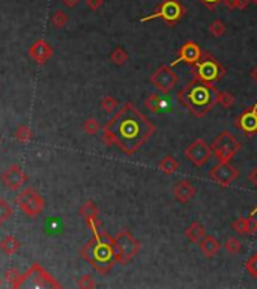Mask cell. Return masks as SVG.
<instances>
[{"mask_svg": "<svg viewBox=\"0 0 257 289\" xmlns=\"http://www.w3.org/2000/svg\"><path fill=\"white\" fill-rule=\"evenodd\" d=\"M199 2H202V5L206 6L209 11H215L217 6H218L223 0H199Z\"/></svg>", "mask_w": 257, "mask_h": 289, "instance_id": "37", "label": "cell"}, {"mask_svg": "<svg viewBox=\"0 0 257 289\" xmlns=\"http://www.w3.org/2000/svg\"><path fill=\"white\" fill-rule=\"evenodd\" d=\"M151 83L161 92V93H169L173 90V87L178 84L179 81V75L175 72V69L172 66L167 65H161L152 75H151Z\"/></svg>", "mask_w": 257, "mask_h": 289, "instance_id": "11", "label": "cell"}, {"mask_svg": "<svg viewBox=\"0 0 257 289\" xmlns=\"http://www.w3.org/2000/svg\"><path fill=\"white\" fill-rule=\"evenodd\" d=\"M185 14H187V8L181 3V0H163L152 14L140 18V21L146 23V21L160 18L166 23V26L175 27L185 17Z\"/></svg>", "mask_w": 257, "mask_h": 289, "instance_id": "5", "label": "cell"}, {"mask_svg": "<svg viewBox=\"0 0 257 289\" xmlns=\"http://www.w3.org/2000/svg\"><path fill=\"white\" fill-rule=\"evenodd\" d=\"M53 54H54L53 47H51L45 39H42V38L36 39V41L30 45V48H29V56H30L36 63H39V65H42V63H45L47 60H50V59L53 57Z\"/></svg>", "mask_w": 257, "mask_h": 289, "instance_id": "17", "label": "cell"}, {"mask_svg": "<svg viewBox=\"0 0 257 289\" xmlns=\"http://www.w3.org/2000/svg\"><path fill=\"white\" fill-rule=\"evenodd\" d=\"M27 280H32V282L27 283L24 288H62V285L51 274H48L39 264H33L23 274L21 288H23V283Z\"/></svg>", "mask_w": 257, "mask_h": 289, "instance_id": "9", "label": "cell"}, {"mask_svg": "<svg viewBox=\"0 0 257 289\" xmlns=\"http://www.w3.org/2000/svg\"><path fill=\"white\" fill-rule=\"evenodd\" d=\"M14 137H15L18 142H21V143H27V142H30V140L33 139V133H32V130H30L29 125L23 124V125H18V127H17V130L14 131Z\"/></svg>", "mask_w": 257, "mask_h": 289, "instance_id": "25", "label": "cell"}, {"mask_svg": "<svg viewBox=\"0 0 257 289\" xmlns=\"http://www.w3.org/2000/svg\"><path fill=\"white\" fill-rule=\"evenodd\" d=\"M224 247H226V252L229 253V255H238L239 252H241V249H242V244H241V241L238 240V238H233V237H230V238H227V241L224 243Z\"/></svg>", "mask_w": 257, "mask_h": 289, "instance_id": "29", "label": "cell"}, {"mask_svg": "<svg viewBox=\"0 0 257 289\" xmlns=\"http://www.w3.org/2000/svg\"><path fill=\"white\" fill-rule=\"evenodd\" d=\"M233 231L238 234V235H254L257 232V220L253 219L251 216L250 217H238L233 225H232Z\"/></svg>", "mask_w": 257, "mask_h": 289, "instance_id": "19", "label": "cell"}, {"mask_svg": "<svg viewBox=\"0 0 257 289\" xmlns=\"http://www.w3.org/2000/svg\"><path fill=\"white\" fill-rule=\"evenodd\" d=\"M81 258L86 259L99 274H107L117 264L114 237L104 231L93 234V238L81 249Z\"/></svg>", "mask_w": 257, "mask_h": 289, "instance_id": "3", "label": "cell"}, {"mask_svg": "<svg viewBox=\"0 0 257 289\" xmlns=\"http://www.w3.org/2000/svg\"><path fill=\"white\" fill-rule=\"evenodd\" d=\"M235 101H236V98L230 92H220V95H218V104L224 109H230L235 104Z\"/></svg>", "mask_w": 257, "mask_h": 289, "instance_id": "34", "label": "cell"}, {"mask_svg": "<svg viewBox=\"0 0 257 289\" xmlns=\"http://www.w3.org/2000/svg\"><path fill=\"white\" fill-rule=\"evenodd\" d=\"M191 74L197 80L215 84L226 75V68L212 53L203 51L199 62L191 65Z\"/></svg>", "mask_w": 257, "mask_h": 289, "instance_id": "4", "label": "cell"}, {"mask_svg": "<svg viewBox=\"0 0 257 289\" xmlns=\"http://www.w3.org/2000/svg\"><path fill=\"white\" fill-rule=\"evenodd\" d=\"M245 268H247V271H248L254 279H257V253H254V255L247 261Z\"/></svg>", "mask_w": 257, "mask_h": 289, "instance_id": "36", "label": "cell"}, {"mask_svg": "<svg viewBox=\"0 0 257 289\" xmlns=\"http://www.w3.org/2000/svg\"><path fill=\"white\" fill-rule=\"evenodd\" d=\"M155 133L154 122L133 103H125L102 130L105 146H116L123 154H136Z\"/></svg>", "mask_w": 257, "mask_h": 289, "instance_id": "1", "label": "cell"}, {"mask_svg": "<svg viewBox=\"0 0 257 289\" xmlns=\"http://www.w3.org/2000/svg\"><path fill=\"white\" fill-rule=\"evenodd\" d=\"M0 142H2V140H0Z\"/></svg>", "mask_w": 257, "mask_h": 289, "instance_id": "47", "label": "cell"}, {"mask_svg": "<svg viewBox=\"0 0 257 289\" xmlns=\"http://www.w3.org/2000/svg\"><path fill=\"white\" fill-rule=\"evenodd\" d=\"M68 23V15L63 12V11H56L54 15L51 17V24L56 27V29H62L65 27Z\"/></svg>", "mask_w": 257, "mask_h": 289, "instance_id": "33", "label": "cell"}, {"mask_svg": "<svg viewBox=\"0 0 257 289\" xmlns=\"http://www.w3.org/2000/svg\"><path fill=\"white\" fill-rule=\"evenodd\" d=\"M256 213H257V207L253 210V211H251V214H250V216H251V217H254V214H256Z\"/></svg>", "mask_w": 257, "mask_h": 289, "instance_id": "44", "label": "cell"}, {"mask_svg": "<svg viewBox=\"0 0 257 289\" xmlns=\"http://www.w3.org/2000/svg\"><path fill=\"white\" fill-rule=\"evenodd\" d=\"M2 182L6 188L15 191V190H20L27 182V175L20 164H11L2 173Z\"/></svg>", "mask_w": 257, "mask_h": 289, "instance_id": "14", "label": "cell"}, {"mask_svg": "<svg viewBox=\"0 0 257 289\" xmlns=\"http://www.w3.org/2000/svg\"><path fill=\"white\" fill-rule=\"evenodd\" d=\"M248 181H250L254 187H257V167H254V169L250 172V175H248Z\"/></svg>", "mask_w": 257, "mask_h": 289, "instance_id": "40", "label": "cell"}, {"mask_svg": "<svg viewBox=\"0 0 257 289\" xmlns=\"http://www.w3.org/2000/svg\"><path fill=\"white\" fill-rule=\"evenodd\" d=\"M160 169H161V172H163L164 175H173V173L178 172L179 163H178V160H176L175 157L166 155V157L161 160V163H160Z\"/></svg>", "mask_w": 257, "mask_h": 289, "instance_id": "23", "label": "cell"}, {"mask_svg": "<svg viewBox=\"0 0 257 289\" xmlns=\"http://www.w3.org/2000/svg\"><path fill=\"white\" fill-rule=\"evenodd\" d=\"M206 235V229L205 226H202L199 222H193L187 229H185V238L190 241V243H200V240Z\"/></svg>", "mask_w": 257, "mask_h": 289, "instance_id": "21", "label": "cell"}, {"mask_svg": "<svg viewBox=\"0 0 257 289\" xmlns=\"http://www.w3.org/2000/svg\"><path fill=\"white\" fill-rule=\"evenodd\" d=\"M80 216L84 219L87 228L92 231V234H98L99 231H102V223L99 220V210L96 207V204L93 201H86L81 207H80Z\"/></svg>", "mask_w": 257, "mask_h": 289, "instance_id": "16", "label": "cell"}, {"mask_svg": "<svg viewBox=\"0 0 257 289\" xmlns=\"http://www.w3.org/2000/svg\"><path fill=\"white\" fill-rule=\"evenodd\" d=\"M235 125L244 133L247 137H253L257 134V106L247 107L245 112H242L236 121Z\"/></svg>", "mask_w": 257, "mask_h": 289, "instance_id": "15", "label": "cell"}, {"mask_svg": "<svg viewBox=\"0 0 257 289\" xmlns=\"http://www.w3.org/2000/svg\"><path fill=\"white\" fill-rule=\"evenodd\" d=\"M250 75H251V78H253V80H254V81H256V83H257V65H256V66H254V68H253V69H251V72H250Z\"/></svg>", "mask_w": 257, "mask_h": 289, "instance_id": "43", "label": "cell"}, {"mask_svg": "<svg viewBox=\"0 0 257 289\" xmlns=\"http://www.w3.org/2000/svg\"><path fill=\"white\" fill-rule=\"evenodd\" d=\"M2 283H3V280H2V276H0V286H2Z\"/></svg>", "mask_w": 257, "mask_h": 289, "instance_id": "45", "label": "cell"}, {"mask_svg": "<svg viewBox=\"0 0 257 289\" xmlns=\"http://www.w3.org/2000/svg\"><path fill=\"white\" fill-rule=\"evenodd\" d=\"M208 30H209V33H211L214 38H221L223 35H226L227 27H226V24H224L221 20H215V21H212V23L209 24Z\"/></svg>", "mask_w": 257, "mask_h": 289, "instance_id": "28", "label": "cell"}, {"mask_svg": "<svg viewBox=\"0 0 257 289\" xmlns=\"http://www.w3.org/2000/svg\"><path fill=\"white\" fill-rule=\"evenodd\" d=\"M117 106H119L117 100L113 98L111 95H105V97L101 100V107H102V110L107 112V113H113V112L117 109Z\"/></svg>", "mask_w": 257, "mask_h": 289, "instance_id": "30", "label": "cell"}, {"mask_svg": "<svg viewBox=\"0 0 257 289\" xmlns=\"http://www.w3.org/2000/svg\"><path fill=\"white\" fill-rule=\"evenodd\" d=\"M83 130H84L87 134L95 136V134L101 130V124H99L95 118H89V119L84 121V124H83Z\"/></svg>", "mask_w": 257, "mask_h": 289, "instance_id": "31", "label": "cell"}, {"mask_svg": "<svg viewBox=\"0 0 257 289\" xmlns=\"http://www.w3.org/2000/svg\"><path fill=\"white\" fill-rule=\"evenodd\" d=\"M102 3H104V0H86V6L90 11H98L102 6Z\"/></svg>", "mask_w": 257, "mask_h": 289, "instance_id": "38", "label": "cell"}, {"mask_svg": "<svg viewBox=\"0 0 257 289\" xmlns=\"http://www.w3.org/2000/svg\"><path fill=\"white\" fill-rule=\"evenodd\" d=\"M251 2H253V3H256V5H257V0H251Z\"/></svg>", "mask_w": 257, "mask_h": 289, "instance_id": "46", "label": "cell"}, {"mask_svg": "<svg viewBox=\"0 0 257 289\" xmlns=\"http://www.w3.org/2000/svg\"><path fill=\"white\" fill-rule=\"evenodd\" d=\"M114 246L117 253V264L120 265L131 262L140 252V243L128 229H122L114 235Z\"/></svg>", "mask_w": 257, "mask_h": 289, "instance_id": "6", "label": "cell"}, {"mask_svg": "<svg viewBox=\"0 0 257 289\" xmlns=\"http://www.w3.org/2000/svg\"><path fill=\"white\" fill-rule=\"evenodd\" d=\"M21 247V243L18 238H15L14 235H6L2 241H0V249L6 256H12L15 255Z\"/></svg>", "mask_w": 257, "mask_h": 289, "instance_id": "22", "label": "cell"}, {"mask_svg": "<svg viewBox=\"0 0 257 289\" xmlns=\"http://www.w3.org/2000/svg\"><path fill=\"white\" fill-rule=\"evenodd\" d=\"M15 202H17V207L20 208V211L24 213L30 219L38 217L44 211V207H45L44 198L35 188H32V187L24 188L15 198Z\"/></svg>", "mask_w": 257, "mask_h": 289, "instance_id": "8", "label": "cell"}, {"mask_svg": "<svg viewBox=\"0 0 257 289\" xmlns=\"http://www.w3.org/2000/svg\"><path fill=\"white\" fill-rule=\"evenodd\" d=\"M218 95L220 90L214 83L193 78L178 92V100L193 116L203 118L218 104Z\"/></svg>", "mask_w": 257, "mask_h": 289, "instance_id": "2", "label": "cell"}, {"mask_svg": "<svg viewBox=\"0 0 257 289\" xmlns=\"http://www.w3.org/2000/svg\"><path fill=\"white\" fill-rule=\"evenodd\" d=\"M145 107L151 113H160L163 107V98L160 93H149L145 100Z\"/></svg>", "mask_w": 257, "mask_h": 289, "instance_id": "24", "label": "cell"}, {"mask_svg": "<svg viewBox=\"0 0 257 289\" xmlns=\"http://www.w3.org/2000/svg\"><path fill=\"white\" fill-rule=\"evenodd\" d=\"M196 195H197V188H196L188 179L179 181V182L173 187V196H175V199H176L178 202H181V204L190 202Z\"/></svg>", "mask_w": 257, "mask_h": 289, "instance_id": "18", "label": "cell"}, {"mask_svg": "<svg viewBox=\"0 0 257 289\" xmlns=\"http://www.w3.org/2000/svg\"><path fill=\"white\" fill-rule=\"evenodd\" d=\"M202 54H203V50H202V47H200L197 42H194V41H187V42L181 47L178 57H176L175 60H172V62L169 63V66L175 68V66L179 65V63H187V65L191 66V65H194L196 62H199V59L202 57Z\"/></svg>", "mask_w": 257, "mask_h": 289, "instance_id": "13", "label": "cell"}, {"mask_svg": "<svg viewBox=\"0 0 257 289\" xmlns=\"http://www.w3.org/2000/svg\"><path fill=\"white\" fill-rule=\"evenodd\" d=\"M77 286L80 289H93L96 286V283H95L93 276H90V274H83L81 277H78Z\"/></svg>", "mask_w": 257, "mask_h": 289, "instance_id": "35", "label": "cell"}, {"mask_svg": "<svg viewBox=\"0 0 257 289\" xmlns=\"http://www.w3.org/2000/svg\"><path fill=\"white\" fill-rule=\"evenodd\" d=\"M250 3H251V0H236V9L244 11L250 6Z\"/></svg>", "mask_w": 257, "mask_h": 289, "instance_id": "39", "label": "cell"}, {"mask_svg": "<svg viewBox=\"0 0 257 289\" xmlns=\"http://www.w3.org/2000/svg\"><path fill=\"white\" fill-rule=\"evenodd\" d=\"M11 216H12V208H11L9 204L0 196V226L5 225Z\"/></svg>", "mask_w": 257, "mask_h": 289, "instance_id": "32", "label": "cell"}, {"mask_svg": "<svg viewBox=\"0 0 257 289\" xmlns=\"http://www.w3.org/2000/svg\"><path fill=\"white\" fill-rule=\"evenodd\" d=\"M209 178L221 188H227L239 178V170L235 166H232L230 161H218L211 169Z\"/></svg>", "mask_w": 257, "mask_h": 289, "instance_id": "10", "label": "cell"}, {"mask_svg": "<svg viewBox=\"0 0 257 289\" xmlns=\"http://www.w3.org/2000/svg\"><path fill=\"white\" fill-rule=\"evenodd\" d=\"M5 279L6 282L11 285V288L18 289L21 288V280H23V274L17 270V268H9L5 273Z\"/></svg>", "mask_w": 257, "mask_h": 289, "instance_id": "26", "label": "cell"}, {"mask_svg": "<svg viewBox=\"0 0 257 289\" xmlns=\"http://www.w3.org/2000/svg\"><path fill=\"white\" fill-rule=\"evenodd\" d=\"M128 59H130V56H128V53L125 51V48H122V47H116V48L111 51V54H110V60H111L114 65H117V66L125 65V63L128 62Z\"/></svg>", "mask_w": 257, "mask_h": 289, "instance_id": "27", "label": "cell"}, {"mask_svg": "<svg viewBox=\"0 0 257 289\" xmlns=\"http://www.w3.org/2000/svg\"><path fill=\"white\" fill-rule=\"evenodd\" d=\"M211 148L218 161H230L241 151L242 145L230 131H221L211 143Z\"/></svg>", "mask_w": 257, "mask_h": 289, "instance_id": "7", "label": "cell"}, {"mask_svg": "<svg viewBox=\"0 0 257 289\" xmlns=\"http://www.w3.org/2000/svg\"><path fill=\"white\" fill-rule=\"evenodd\" d=\"M221 3H223L227 9H230V11L236 9V0H223Z\"/></svg>", "mask_w": 257, "mask_h": 289, "instance_id": "41", "label": "cell"}, {"mask_svg": "<svg viewBox=\"0 0 257 289\" xmlns=\"http://www.w3.org/2000/svg\"><path fill=\"white\" fill-rule=\"evenodd\" d=\"M199 247H200L203 256L211 259V258H215V256H217V253H218V250H220V241H218L215 237H212V235H205V237L200 240Z\"/></svg>", "mask_w": 257, "mask_h": 289, "instance_id": "20", "label": "cell"}, {"mask_svg": "<svg viewBox=\"0 0 257 289\" xmlns=\"http://www.w3.org/2000/svg\"><path fill=\"white\" fill-rule=\"evenodd\" d=\"M184 155L191 161L196 167H203L214 155V151L211 145H208L203 139L194 140L191 145H188L184 151Z\"/></svg>", "mask_w": 257, "mask_h": 289, "instance_id": "12", "label": "cell"}, {"mask_svg": "<svg viewBox=\"0 0 257 289\" xmlns=\"http://www.w3.org/2000/svg\"><path fill=\"white\" fill-rule=\"evenodd\" d=\"M62 2H63V5H65L66 8H75L80 0H62Z\"/></svg>", "mask_w": 257, "mask_h": 289, "instance_id": "42", "label": "cell"}]
</instances>
